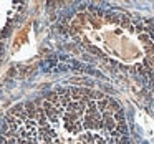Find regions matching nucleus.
I'll return each instance as SVG.
<instances>
[{"mask_svg": "<svg viewBox=\"0 0 154 144\" xmlns=\"http://www.w3.org/2000/svg\"><path fill=\"white\" fill-rule=\"evenodd\" d=\"M0 144H128L118 104L90 88H65L17 106Z\"/></svg>", "mask_w": 154, "mask_h": 144, "instance_id": "1", "label": "nucleus"}, {"mask_svg": "<svg viewBox=\"0 0 154 144\" xmlns=\"http://www.w3.org/2000/svg\"><path fill=\"white\" fill-rule=\"evenodd\" d=\"M15 7L17 5H14V4H0V40H2V33L7 28V23L10 20L12 14H14Z\"/></svg>", "mask_w": 154, "mask_h": 144, "instance_id": "2", "label": "nucleus"}]
</instances>
